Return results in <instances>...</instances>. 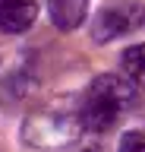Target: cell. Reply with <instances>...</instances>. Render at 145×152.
Returning a JSON list of instances; mask_svg holds the SVG:
<instances>
[{
	"label": "cell",
	"mask_w": 145,
	"mask_h": 152,
	"mask_svg": "<svg viewBox=\"0 0 145 152\" xmlns=\"http://www.w3.org/2000/svg\"><path fill=\"white\" fill-rule=\"evenodd\" d=\"M136 102V86L126 79V76H114V73H101L88 83L85 95H82V104H79V124L82 130H95L104 133L110 130L120 114Z\"/></svg>",
	"instance_id": "cell-1"
},
{
	"label": "cell",
	"mask_w": 145,
	"mask_h": 152,
	"mask_svg": "<svg viewBox=\"0 0 145 152\" xmlns=\"http://www.w3.org/2000/svg\"><path fill=\"white\" fill-rule=\"evenodd\" d=\"M82 136V124H79V114L69 111V108H41V111H32L25 121H22V140L32 149L41 152H60L69 149L73 142Z\"/></svg>",
	"instance_id": "cell-2"
},
{
	"label": "cell",
	"mask_w": 145,
	"mask_h": 152,
	"mask_svg": "<svg viewBox=\"0 0 145 152\" xmlns=\"http://www.w3.org/2000/svg\"><path fill=\"white\" fill-rule=\"evenodd\" d=\"M142 26H145V0H117L95 13V19L88 22V32L95 45H110L114 38H123Z\"/></svg>",
	"instance_id": "cell-3"
},
{
	"label": "cell",
	"mask_w": 145,
	"mask_h": 152,
	"mask_svg": "<svg viewBox=\"0 0 145 152\" xmlns=\"http://www.w3.org/2000/svg\"><path fill=\"white\" fill-rule=\"evenodd\" d=\"M38 19V0H0V32L19 35L35 26Z\"/></svg>",
	"instance_id": "cell-4"
},
{
	"label": "cell",
	"mask_w": 145,
	"mask_h": 152,
	"mask_svg": "<svg viewBox=\"0 0 145 152\" xmlns=\"http://www.w3.org/2000/svg\"><path fill=\"white\" fill-rule=\"evenodd\" d=\"M48 13H50V22L60 32H73L85 22L88 0H48Z\"/></svg>",
	"instance_id": "cell-5"
},
{
	"label": "cell",
	"mask_w": 145,
	"mask_h": 152,
	"mask_svg": "<svg viewBox=\"0 0 145 152\" xmlns=\"http://www.w3.org/2000/svg\"><path fill=\"white\" fill-rule=\"evenodd\" d=\"M120 66H123L126 79H129L136 89H145V45L126 48L123 57H120Z\"/></svg>",
	"instance_id": "cell-6"
},
{
	"label": "cell",
	"mask_w": 145,
	"mask_h": 152,
	"mask_svg": "<svg viewBox=\"0 0 145 152\" xmlns=\"http://www.w3.org/2000/svg\"><path fill=\"white\" fill-rule=\"evenodd\" d=\"M117 152H145V133H139V130L123 133V136H120Z\"/></svg>",
	"instance_id": "cell-7"
},
{
	"label": "cell",
	"mask_w": 145,
	"mask_h": 152,
	"mask_svg": "<svg viewBox=\"0 0 145 152\" xmlns=\"http://www.w3.org/2000/svg\"><path fill=\"white\" fill-rule=\"evenodd\" d=\"M88 152H98V149H88Z\"/></svg>",
	"instance_id": "cell-8"
}]
</instances>
